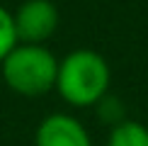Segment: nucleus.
<instances>
[{"label": "nucleus", "instance_id": "obj_1", "mask_svg": "<svg viewBox=\"0 0 148 146\" xmlns=\"http://www.w3.org/2000/svg\"><path fill=\"white\" fill-rule=\"evenodd\" d=\"M109 66L92 49H75L58 61L56 90L68 105L90 107L100 102L109 88Z\"/></svg>", "mask_w": 148, "mask_h": 146}, {"label": "nucleus", "instance_id": "obj_5", "mask_svg": "<svg viewBox=\"0 0 148 146\" xmlns=\"http://www.w3.org/2000/svg\"><path fill=\"white\" fill-rule=\"evenodd\" d=\"M107 146H148V129L141 122H119L109 134Z\"/></svg>", "mask_w": 148, "mask_h": 146}, {"label": "nucleus", "instance_id": "obj_4", "mask_svg": "<svg viewBox=\"0 0 148 146\" xmlns=\"http://www.w3.org/2000/svg\"><path fill=\"white\" fill-rule=\"evenodd\" d=\"M34 146H92L90 134L71 114H49L34 134Z\"/></svg>", "mask_w": 148, "mask_h": 146}, {"label": "nucleus", "instance_id": "obj_6", "mask_svg": "<svg viewBox=\"0 0 148 146\" xmlns=\"http://www.w3.org/2000/svg\"><path fill=\"white\" fill-rule=\"evenodd\" d=\"M17 44L20 41H17V32H15V17H12L10 10H5L0 5V61L8 56Z\"/></svg>", "mask_w": 148, "mask_h": 146}, {"label": "nucleus", "instance_id": "obj_2", "mask_svg": "<svg viewBox=\"0 0 148 146\" xmlns=\"http://www.w3.org/2000/svg\"><path fill=\"white\" fill-rule=\"evenodd\" d=\"M0 66L3 81L20 95L36 97L56 88L58 59L44 44H17L0 61Z\"/></svg>", "mask_w": 148, "mask_h": 146}, {"label": "nucleus", "instance_id": "obj_3", "mask_svg": "<svg viewBox=\"0 0 148 146\" xmlns=\"http://www.w3.org/2000/svg\"><path fill=\"white\" fill-rule=\"evenodd\" d=\"M12 17L20 44H44L58 27V10L51 0H24Z\"/></svg>", "mask_w": 148, "mask_h": 146}]
</instances>
